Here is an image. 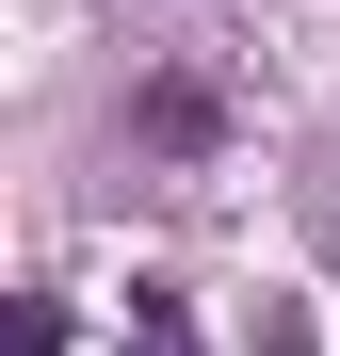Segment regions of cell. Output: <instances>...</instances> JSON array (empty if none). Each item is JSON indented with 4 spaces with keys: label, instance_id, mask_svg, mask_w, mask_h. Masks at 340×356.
Wrapping results in <instances>:
<instances>
[{
    "label": "cell",
    "instance_id": "cell-3",
    "mask_svg": "<svg viewBox=\"0 0 340 356\" xmlns=\"http://www.w3.org/2000/svg\"><path fill=\"white\" fill-rule=\"evenodd\" d=\"M0 356H65V308H17V340H0Z\"/></svg>",
    "mask_w": 340,
    "mask_h": 356
},
{
    "label": "cell",
    "instance_id": "cell-1",
    "mask_svg": "<svg viewBox=\"0 0 340 356\" xmlns=\"http://www.w3.org/2000/svg\"><path fill=\"white\" fill-rule=\"evenodd\" d=\"M130 130H146V146H179V162H211V146H227V97H211L195 65H162V81L130 97Z\"/></svg>",
    "mask_w": 340,
    "mask_h": 356
},
{
    "label": "cell",
    "instance_id": "cell-2",
    "mask_svg": "<svg viewBox=\"0 0 340 356\" xmlns=\"http://www.w3.org/2000/svg\"><path fill=\"white\" fill-rule=\"evenodd\" d=\"M130 356H195V308H179V291H130Z\"/></svg>",
    "mask_w": 340,
    "mask_h": 356
}]
</instances>
